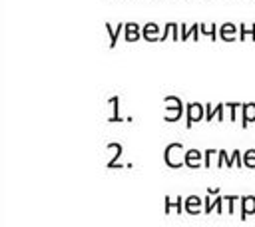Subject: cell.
Instances as JSON below:
<instances>
[{
	"mask_svg": "<svg viewBox=\"0 0 255 227\" xmlns=\"http://www.w3.org/2000/svg\"><path fill=\"white\" fill-rule=\"evenodd\" d=\"M185 151L187 149H183V145L181 143H169L167 147H165V153H163V159H165V163H167V167H171V169H179V167H183L185 165Z\"/></svg>",
	"mask_w": 255,
	"mask_h": 227,
	"instance_id": "6da1fadb",
	"label": "cell"
},
{
	"mask_svg": "<svg viewBox=\"0 0 255 227\" xmlns=\"http://www.w3.org/2000/svg\"><path fill=\"white\" fill-rule=\"evenodd\" d=\"M183 115V102L175 96H167L165 98V121H177Z\"/></svg>",
	"mask_w": 255,
	"mask_h": 227,
	"instance_id": "7a4b0ae2",
	"label": "cell"
},
{
	"mask_svg": "<svg viewBox=\"0 0 255 227\" xmlns=\"http://www.w3.org/2000/svg\"><path fill=\"white\" fill-rule=\"evenodd\" d=\"M205 119V106L203 104H197V102H191L185 106V127L191 129L193 123Z\"/></svg>",
	"mask_w": 255,
	"mask_h": 227,
	"instance_id": "3957f363",
	"label": "cell"
},
{
	"mask_svg": "<svg viewBox=\"0 0 255 227\" xmlns=\"http://www.w3.org/2000/svg\"><path fill=\"white\" fill-rule=\"evenodd\" d=\"M217 34L223 42H235V40H239V26H235L233 22H225L219 26Z\"/></svg>",
	"mask_w": 255,
	"mask_h": 227,
	"instance_id": "277c9868",
	"label": "cell"
},
{
	"mask_svg": "<svg viewBox=\"0 0 255 227\" xmlns=\"http://www.w3.org/2000/svg\"><path fill=\"white\" fill-rule=\"evenodd\" d=\"M239 209H241V221H245L249 215H253L255 213V195H241Z\"/></svg>",
	"mask_w": 255,
	"mask_h": 227,
	"instance_id": "5b68a950",
	"label": "cell"
},
{
	"mask_svg": "<svg viewBox=\"0 0 255 227\" xmlns=\"http://www.w3.org/2000/svg\"><path fill=\"white\" fill-rule=\"evenodd\" d=\"M183 209H185V213H189V215H199V213L203 211V199H201L199 195H189V197L185 199V203H183Z\"/></svg>",
	"mask_w": 255,
	"mask_h": 227,
	"instance_id": "8992f818",
	"label": "cell"
},
{
	"mask_svg": "<svg viewBox=\"0 0 255 227\" xmlns=\"http://www.w3.org/2000/svg\"><path fill=\"white\" fill-rule=\"evenodd\" d=\"M253 121H255V102H245L241 108V127L247 129V125Z\"/></svg>",
	"mask_w": 255,
	"mask_h": 227,
	"instance_id": "52a82bcc",
	"label": "cell"
},
{
	"mask_svg": "<svg viewBox=\"0 0 255 227\" xmlns=\"http://www.w3.org/2000/svg\"><path fill=\"white\" fill-rule=\"evenodd\" d=\"M185 167H191V169L203 167V153L199 149H187L185 151Z\"/></svg>",
	"mask_w": 255,
	"mask_h": 227,
	"instance_id": "ba28073f",
	"label": "cell"
},
{
	"mask_svg": "<svg viewBox=\"0 0 255 227\" xmlns=\"http://www.w3.org/2000/svg\"><path fill=\"white\" fill-rule=\"evenodd\" d=\"M141 36H143L147 42H157V40L161 38V34H159V28H157V24H153V22H149V24H145V26H143V32H141Z\"/></svg>",
	"mask_w": 255,
	"mask_h": 227,
	"instance_id": "9c48e42d",
	"label": "cell"
},
{
	"mask_svg": "<svg viewBox=\"0 0 255 227\" xmlns=\"http://www.w3.org/2000/svg\"><path fill=\"white\" fill-rule=\"evenodd\" d=\"M183 199L181 197H175V199H171V197H165V213H171V211H175V213H183L185 209H183Z\"/></svg>",
	"mask_w": 255,
	"mask_h": 227,
	"instance_id": "30bf717a",
	"label": "cell"
},
{
	"mask_svg": "<svg viewBox=\"0 0 255 227\" xmlns=\"http://www.w3.org/2000/svg\"><path fill=\"white\" fill-rule=\"evenodd\" d=\"M124 38L128 40V42H135L139 36H141V32H139V26L137 24H133V22H129V24H126L124 26Z\"/></svg>",
	"mask_w": 255,
	"mask_h": 227,
	"instance_id": "8fae6325",
	"label": "cell"
},
{
	"mask_svg": "<svg viewBox=\"0 0 255 227\" xmlns=\"http://www.w3.org/2000/svg\"><path fill=\"white\" fill-rule=\"evenodd\" d=\"M167 36H169L171 40H175V42L179 40V26H177L175 22H169V24L165 26V30H163V34H161V38H159V40H165Z\"/></svg>",
	"mask_w": 255,
	"mask_h": 227,
	"instance_id": "7c38bea8",
	"label": "cell"
},
{
	"mask_svg": "<svg viewBox=\"0 0 255 227\" xmlns=\"http://www.w3.org/2000/svg\"><path fill=\"white\" fill-rule=\"evenodd\" d=\"M199 32H201V34H205V36H209L213 42L219 38V34H217V32H219V28H215V24H199Z\"/></svg>",
	"mask_w": 255,
	"mask_h": 227,
	"instance_id": "4fadbf2b",
	"label": "cell"
},
{
	"mask_svg": "<svg viewBox=\"0 0 255 227\" xmlns=\"http://www.w3.org/2000/svg\"><path fill=\"white\" fill-rule=\"evenodd\" d=\"M215 165H217V167H229V169L235 167L233 161H231V157L227 155L225 149H219V155H217V163H215Z\"/></svg>",
	"mask_w": 255,
	"mask_h": 227,
	"instance_id": "5bb4252c",
	"label": "cell"
},
{
	"mask_svg": "<svg viewBox=\"0 0 255 227\" xmlns=\"http://www.w3.org/2000/svg\"><path fill=\"white\" fill-rule=\"evenodd\" d=\"M217 155H219V151H215V149H205V151H203V167H211L213 163H217V161H215Z\"/></svg>",
	"mask_w": 255,
	"mask_h": 227,
	"instance_id": "9a60e30c",
	"label": "cell"
},
{
	"mask_svg": "<svg viewBox=\"0 0 255 227\" xmlns=\"http://www.w3.org/2000/svg\"><path fill=\"white\" fill-rule=\"evenodd\" d=\"M251 38L253 42H255V24L253 26H245V24H239V40H245V38Z\"/></svg>",
	"mask_w": 255,
	"mask_h": 227,
	"instance_id": "2e32d148",
	"label": "cell"
},
{
	"mask_svg": "<svg viewBox=\"0 0 255 227\" xmlns=\"http://www.w3.org/2000/svg\"><path fill=\"white\" fill-rule=\"evenodd\" d=\"M223 199H225V203H227V207H225V211H227L229 215H233V213L237 211V209H235V203H237V201H239L241 197H239V195H233V193H231V195H225Z\"/></svg>",
	"mask_w": 255,
	"mask_h": 227,
	"instance_id": "e0dca14e",
	"label": "cell"
},
{
	"mask_svg": "<svg viewBox=\"0 0 255 227\" xmlns=\"http://www.w3.org/2000/svg\"><path fill=\"white\" fill-rule=\"evenodd\" d=\"M243 167L255 169V149H247L243 153Z\"/></svg>",
	"mask_w": 255,
	"mask_h": 227,
	"instance_id": "ac0fdd59",
	"label": "cell"
},
{
	"mask_svg": "<svg viewBox=\"0 0 255 227\" xmlns=\"http://www.w3.org/2000/svg\"><path fill=\"white\" fill-rule=\"evenodd\" d=\"M124 26H126V24H120L116 30H112V26H110V24H106V28H108V32H110V48H114V46H116V40H118L120 32L124 30Z\"/></svg>",
	"mask_w": 255,
	"mask_h": 227,
	"instance_id": "d6986e66",
	"label": "cell"
},
{
	"mask_svg": "<svg viewBox=\"0 0 255 227\" xmlns=\"http://www.w3.org/2000/svg\"><path fill=\"white\" fill-rule=\"evenodd\" d=\"M231 161H233L235 167H243V153L239 149H233L231 151Z\"/></svg>",
	"mask_w": 255,
	"mask_h": 227,
	"instance_id": "ffe728a7",
	"label": "cell"
},
{
	"mask_svg": "<svg viewBox=\"0 0 255 227\" xmlns=\"http://www.w3.org/2000/svg\"><path fill=\"white\" fill-rule=\"evenodd\" d=\"M223 201H225V199H223L221 195H215V201H213V211H215V213H223V211H225Z\"/></svg>",
	"mask_w": 255,
	"mask_h": 227,
	"instance_id": "44dd1931",
	"label": "cell"
},
{
	"mask_svg": "<svg viewBox=\"0 0 255 227\" xmlns=\"http://www.w3.org/2000/svg\"><path fill=\"white\" fill-rule=\"evenodd\" d=\"M197 32H199V24H191L189 30H187V40H189V38L199 40V34H197Z\"/></svg>",
	"mask_w": 255,
	"mask_h": 227,
	"instance_id": "7402d4cb",
	"label": "cell"
},
{
	"mask_svg": "<svg viewBox=\"0 0 255 227\" xmlns=\"http://www.w3.org/2000/svg\"><path fill=\"white\" fill-rule=\"evenodd\" d=\"M223 112H225V104H217V106H215V115H217L219 121H223V117H225Z\"/></svg>",
	"mask_w": 255,
	"mask_h": 227,
	"instance_id": "603a6c76",
	"label": "cell"
},
{
	"mask_svg": "<svg viewBox=\"0 0 255 227\" xmlns=\"http://www.w3.org/2000/svg\"><path fill=\"white\" fill-rule=\"evenodd\" d=\"M213 114H215L213 106L211 104H205V121H211L213 119Z\"/></svg>",
	"mask_w": 255,
	"mask_h": 227,
	"instance_id": "cb8c5ba5",
	"label": "cell"
}]
</instances>
